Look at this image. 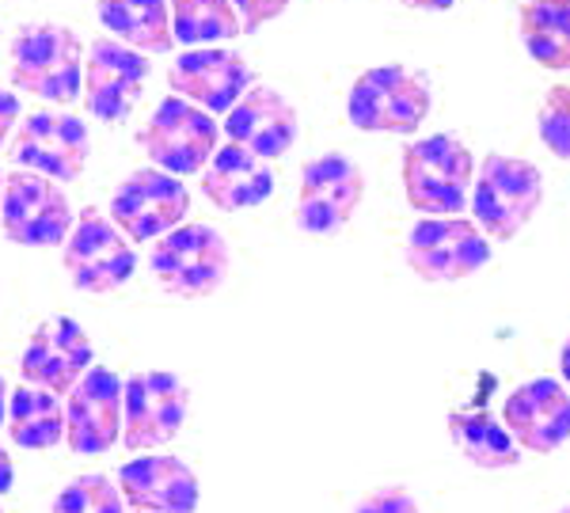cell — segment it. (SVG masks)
<instances>
[{
  "instance_id": "1",
  "label": "cell",
  "mask_w": 570,
  "mask_h": 513,
  "mask_svg": "<svg viewBox=\"0 0 570 513\" xmlns=\"http://www.w3.org/2000/svg\"><path fill=\"white\" fill-rule=\"evenodd\" d=\"M475 157L453 134L419 137L403 149V195L422 217H461L472 206Z\"/></svg>"
},
{
  "instance_id": "2",
  "label": "cell",
  "mask_w": 570,
  "mask_h": 513,
  "mask_svg": "<svg viewBox=\"0 0 570 513\" xmlns=\"http://www.w3.org/2000/svg\"><path fill=\"white\" fill-rule=\"evenodd\" d=\"M544 201V176L537 164L505 152H487L472 182V214L487 240H513L521 236Z\"/></svg>"
},
{
  "instance_id": "3",
  "label": "cell",
  "mask_w": 570,
  "mask_h": 513,
  "mask_svg": "<svg viewBox=\"0 0 570 513\" xmlns=\"http://www.w3.org/2000/svg\"><path fill=\"white\" fill-rule=\"evenodd\" d=\"M12 80L27 96L66 107L85 85V46L61 23H27L12 39Z\"/></svg>"
},
{
  "instance_id": "4",
  "label": "cell",
  "mask_w": 570,
  "mask_h": 513,
  "mask_svg": "<svg viewBox=\"0 0 570 513\" xmlns=\"http://www.w3.org/2000/svg\"><path fill=\"white\" fill-rule=\"evenodd\" d=\"M430 107H434L430 80L407 66L365 69L346 96V118L365 134H419Z\"/></svg>"
},
{
  "instance_id": "5",
  "label": "cell",
  "mask_w": 570,
  "mask_h": 513,
  "mask_svg": "<svg viewBox=\"0 0 570 513\" xmlns=\"http://www.w3.org/2000/svg\"><path fill=\"white\" fill-rule=\"evenodd\" d=\"M403 259L430 286H449L480 274L491 263V240L468 217H422L407 233Z\"/></svg>"
},
{
  "instance_id": "6",
  "label": "cell",
  "mask_w": 570,
  "mask_h": 513,
  "mask_svg": "<svg viewBox=\"0 0 570 513\" xmlns=\"http://www.w3.org/2000/svg\"><path fill=\"white\" fill-rule=\"evenodd\" d=\"M217 134L214 115L179 96H168L153 111L149 126L137 134V141H141L145 157L168 176H198L214 160Z\"/></svg>"
},
{
  "instance_id": "7",
  "label": "cell",
  "mask_w": 570,
  "mask_h": 513,
  "mask_svg": "<svg viewBox=\"0 0 570 513\" xmlns=\"http://www.w3.org/2000/svg\"><path fill=\"white\" fill-rule=\"evenodd\" d=\"M149 267L176 297H209L228 278V244L209 225H179L153 244Z\"/></svg>"
},
{
  "instance_id": "8",
  "label": "cell",
  "mask_w": 570,
  "mask_h": 513,
  "mask_svg": "<svg viewBox=\"0 0 570 513\" xmlns=\"http://www.w3.org/2000/svg\"><path fill=\"white\" fill-rule=\"evenodd\" d=\"M190 214V190L179 176H168L160 168H141L118 182L110 198V221L126 240H160L176 233L183 217Z\"/></svg>"
},
{
  "instance_id": "9",
  "label": "cell",
  "mask_w": 570,
  "mask_h": 513,
  "mask_svg": "<svg viewBox=\"0 0 570 513\" xmlns=\"http://www.w3.org/2000/svg\"><path fill=\"white\" fill-rule=\"evenodd\" d=\"M0 228L12 244L53 247L66 244L72 233V206L66 190L53 179L35 171L4 176V201H0Z\"/></svg>"
},
{
  "instance_id": "10",
  "label": "cell",
  "mask_w": 570,
  "mask_h": 513,
  "mask_svg": "<svg viewBox=\"0 0 570 513\" xmlns=\"http://www.w3.org/2000/svg\"><path fill=\"white\" fill-rule=\"evenodd\" d=\"M365 198L362 168L343 157V152H324L308 160L301 171V195H297V225L308 236H335L351 225Z\"/></svg>"
},
{
  "instance_id": "11",
  "label": "cell",
  "mask_w": 570,
  "mask_h": 513,
  "mask_svg": "<svg viewBox=\"0 0 570 513\" xmlns=\"http://www.w3.org/2000/svg\"><path fill=\"white\" fill-rule=\"evenodd\" d=\"M66 270L80 293H115L134 278L137 255L110 217L85 209L66 240Z\"/></svg>"
},
{
  "instance_id": "12",
  "label": "cell",
  "mask_w": 570,
  "mask_h": 513,
  "mask_svg": "<svg viewBox=\"0 0 570 513\" xmlns=\"http://www.w3.org/2000/svg\"><path fill=\"white\" fill-rule=\"evenodd\" d=\"M190 392L176 373H134L122 392V442L130 453L168 445L187 423Z\"/></svg>"
},
{
  "instance_id": "13",
  "label": "cell",
  "mask_w": 570,
  "mask_h": 513,
  "mask_svg": "<svg viewBox=\"0 0 570 513\" xmlns=\"http://www.w3.org/2000/svg\"><path fill=\"white\" fill-rule=\"evenodd\" d=\"M91 152L88 126L66 111H35L16 130L12 157L23 171L46 176L53 182H72L85 171Z\"/></svg>"
},
{
  "instance_id": "14",
  "label": "cell",
  "mask_w": 570,
  "mask_h": 513,
  "mask_svg": "<svg viewBox=\"0 0 570 513\" xmlns=\"http://www.w3.org/2000/svg\"><path fill=\"white\" fill-rule=\"evenodd\" d=\"M149 80V58L118 39H96L85 66V107L99 122H126Z\"/></svg>"
},
{
  "instance_id": "15",
  "label": "cell",
  "mask_w": 570,
  "mask_h": 513,
  "mask_svg": "<svg viewBox=\"0 0 570 513\" xmlns=\"http://www.w3.org/2000/svg\"><path fill=\"white\" fill-rule=\"evenodd\" d=\"M502 426L518 442L521 453L548 456L570 442V392L563 381L537 377L505 396Z\"/></svg>"
},
{
  "instance_id": "16",
  "label": "cell",
  "mask_w": 570,
  "mask_h": 513,
  "mask_svg": "<svg viewBox=\"0 0 570 513\" xmlns=\"http://www.w3.org/2000/svg\"><path fill=\"white\" fill-rule=\"evenodd\" d=\"M168 85L179 99L202 107L209 115H228L252 88V69L236 50L225 46H202L187 50L168 69Z\"/></svg>"
},
{
  "instance_id": "17",
  "label": "cell",
  "mask_w": 570,
  "mask_h": 513,
  "mask_svg": "<svg viewBox=\"0 0 570 513\" xmlns=\"http://www.w3.org/2000/svg\"><path fill=\"white\" fill-rule=\"evenodd\" d=\"M122 392L126 384L104 365H91L69 392L66 442L80 456H104L122 437Z\"/></svg>"
},
{
  "instance_id": "18",
  "label": "cell",
  "mask_w": 570,
  "mask_h": 513,
  "mask_svg": "<svg viewBox=\"0 0 570 513\" xmlns=\"http://www.w3.org/2000/svg\"><path fill=\"white\" fill-rule=\"evenodd\" d=\"M88 369H91V338L69 316H53L35 327L20 357L23 384L46 388L53 396L77 388Z\"/></svg>"
},
{
  "instance_id": "19",
  "label": "cell",
  "mask_w": 570,
  "mask_h": 513,
  "mask_svg": "<svg viewBox=\"0 0 570 513\" xmlns=\"http://www.w3.org/2000/svg\"><path fill=\"white\" fill-rule=\"evenodd\" d=\"M225 134L233 145L255 152L259 160H278L293 149L301 134L297 107L278 88L252 85L244 99L225 115Z\"/></svg>"
},
{
  "instance_id": "20",
  "label": "cell",
  "mask_w": 570,
  "mask_h": 513,
  "mask_svg": "<svg viewBox=\"0 0 570 513\" xmlns=\"http://www.w3.org/2000/svg\"><path fill=\"white\" fill-rule=\"evenodd\" d=\"M118 491L141 513H195L198 475L179 456H137L118 472Z\"/></svg>"
},
{
  "instance_id": "21",
  "label": "cell",
  "mask_w": 570,
  "mask_h": 513,
  "mask_svg": "<svg viewBox=\"0 0 570 513\" xmlns=\"http://www.w3.org/2000/svg\"><path fill=\"white\" fill-rule=\"evenodd\" d=\"M202 190H206V198L214 201L217 209L236 214V209L263 206V201L274 195V171H271V164L259 160L255 152L228 141L225 149L214 152V160L202 171Z\"/></svg>"
},
{
  "instance_id": "22",
  "label": "cell",
  "mask_w": 570,
  "mask_h": 513,
  "mask_svg": "<svg viewBox=\"0 0 570 513\" xmlns=\"http://www.w3.org/2000/svg\"><path fill=\"white\" fill-rule=\"evenodd\" d=\"M99 23L137 53H168L176 46L168 0H99Z\"/></svg>"
},
{
  "instance_id": "23",
  "label": "cell",
  "mask_w": 570,
  "mask_h": 513,
  "mask_svg": "<svg viewBox=\"0 0 570 513\" xmlns=\"http://www.w3.org/2000/svg\"><path fill=\"white\" fill-rule=\"evenodd\" d=\"M449 437H453L456 453L468 464L483 472H505L521 464V448L502 426V418L487 415V411H453L449 415Z\"/></svg>"
},
{
  "instance_id": "24",
  "label": "cell",
  "mask_w": 570,
  "mask_h": 513,
  "mask_svg": "<svg viewBox=\"0 0 570 513\" xmlns=\"http://www.w3.org/2000/svg\"><path fill=\"white\" fill-rule=\"evenodd\" d=\"M8 430L23 448H53L66 437V407L58 396L35 384H20L8 396Z\"/></svg>"
},
{
  "instance_id": "25",
  "label": "cell",
  "mask_w": 570,
  "mask_h": 513,
  "mask_svg": "<svg viewBox=\"0 0 570 513\" xmlns=\"http://www.w3.org/2000/svg\"><path fill=\"white\" fill-rule=\"evenodd\" d=\"M168 4H171V34H176V42L190 46V50L217 46L244 34L233 0H168Z\"/></svg>"
},
{
  "instance_id": "26",
  "label": "cell",
  "mask_w": 570,
  "mask_h": 513,
  "mask_svg": "<svg viewBox=\"0 0 570 513\" xmlns=\"http://www.w3.org/2000/svg\"><path fill=\"white\" fill-rule=\"evenodd\" d=\"M521 42L540 69L570 72V8H521Z\"/></svg>"
},
{
  "instance_id": "27",
  "label": "cell",
  "mask_w": 570,
  "mask_h": 513,
  "mask_svg": "<svg viewBox=\"0 0 570 513\" xmlns=\"http://www.w3.org/2000/svg\"><path fill=\"white\" fill-rule=\"evenodd\" d=\"M122 502L126 499L115 480L91 472V475H80V480L66 483V491L53 499L50 513H126Z\"/></svg>"
},
{
  "instance_id": "28",
  "label": "cell",
  "mask_w": 570,
  "mask_h": 513,
  "mask_svg": "<svg viewBox=\"0 0 570 513\" xmlns=\"http://www.w3.org/2000/svg\"><path fill=\"white\" fill-rule=\"evenodd\" d=\"M537 130L551 157L570 160V85L548 88V96L540 99L537 111Z\"/></svg>"
},
{
  "instance_id": "29",
  "label": "cell",
  "mask_w": 570,
  "mask_h": 513,
  "mask_svg": "<svg viewBox=\"0 0 570 513\" xmlns=\"http://www.w3.org/2000/svg\"><path fill=\"white\" fill-rule=\"evenodd\" d=\"M354 513H422L419 499L400 483H384V487L370 491L365 499H357Z\"/></svg>"
},
{
  "instance_id": "30",
  "label": "cell",
  "mask_w": 570,
  "mask_h": 513,
  "mask_svg": "<svg viewBox=\"0 0 570 513\" xmlns=\"http://www.w3.org/2000/svg\"><path fill=\"white\" fill-rule=\"evenodd\" d=\"M233 8L240 16L244 31H259L271 20H278L285 8H289V0H233Z\"/></svg>"
},
{
  "instance_id": "31",
  "label": "cell",
  "mask_w": 570,
  "mask_h": 513,
  "mask_svg": "<svg viewBox=\"0 0 570 513\" xmlns=\"http://www.w3.org/2000/svg\"><path fill=\"white\" fill-rule=\"evenodd\" d=\"M16 122H20V99H16L12 91L0 88V149H4L8 134L16 130Z\"/></svg>"
},
{
  "instance_id": "32",
  "label": "cell",
  "mask_w": 570,
  "mask_h": 513,
  "mask_svg": "<svg viewBox=\"0 0 570 513\" xmlns=\"http://www.w3.org/2000/svg\"><path fill=\"white\" fill-rule=\"evenodd\" d=\"M407 8H419V12H449L456 0H403Z\"/></svg>"
},
{
  "instance_id": "33",
  "label": "cell",
  "mask_w": 570,
  "mask_h": 513,
  "mask_svg": "<svg viewBox=\"0 0 570 513\" xmlns=\"http://www.w3.org/2000/svg\"><path fill=\"white\" fill-rule=\"evenodd\" d=\"M12 475H16V468H12V456L0 448V494H8L12 491Z\"/></svg>"
},
{
  "instance_id": "34",
  "label": "cell",
  "mask_w": 570,
  "mask_h": 513,
  "mask_svg": "<svg viewBox=\"0 0 570 513\" xmlns=\"http://www.w3.org/2000/svg\"><path fill=\"white\" fill-rule=\"evenodd\" d=\"M559 373H563V384H570V338L563 343V351H559Z\"/></svg>"
},
{
  "instance_id": "35",
  "label": "cell",
  "mask_w": 570,
  "mask_h": 513,
  "mask_svg": "<svg viewBox=\"0 0 570 513\" xmlns=\"http://www.w3.org/2000/svg\"><path fill=\"white\" fill-rule=\"evenodd\" d=\"M525 4H540V8H570V0H525Z\"/></svg>"
},
{
  "instance_id": "36",
  "label": "cell",
  "mask_w": 570,
  "mask_h": 513,
  "mask_svg": "<svg viewBox=\"0 0 570 513\" xmlns=\"http://www.w3.org/2000/svg\"><path fill=\"white\" fill-rule=\"evenodd\" d=\"M4 403H8V384L0 377V423H4Z\"/></svg>"
},
{
  "instance_id": "37",
  "label": "cell",
  "mask_w": 570,
  "mask_h": 513,
  "mask_svg": "<svg viewBox=\"0 0 570 513\" xmlns=\"http://www.w3.org/2000/svg\"><path fill=\"white\" fill-rule=\"evenodd\" d=\"M0 201H4V176H0Z\"/></svg>"
},
{
  "instance_id": "38",
  "label": "cell",
  "mask_w": 570,
  "mask_h": 513,
  "mask_svg": "<svg viewBox=\"0 0 570 513\" xmlns=\"http://www.w3.org/2000/svg\"><path fill=\"white\" fill-rule=\"evenodd\" d=\"M559 513H570V502H567V506H563V510H559Z\"/></svg>"
},
{
  "instance_id": "39",
  "label": "cell",
  "mask_w": 570,
  "mask_h": 513,
  "mask_svg": "<svg viewBox=\"0 0 570 513\" xmlns=\"http://www.w3.org/2000/svg\"><path fill=\"white\" fill-rule=\"evenodd\" d=\"M137 513H141V510H137Z\"/></svg>"
},
{
  "instance_id": "40",
  "label": "cell",
  "mask_w": 570,
  "mask_h": 513,
  "mask_svg": "<svg viewBox=\"0 0 570 513\" xmlns=\"http://www.w3.org/2000/svg\"><path fill=\"white\" fill-rule=\"evenodd\" d=\"M0 513H4V510H0Z\"/></svg>"
}]
</instances>
